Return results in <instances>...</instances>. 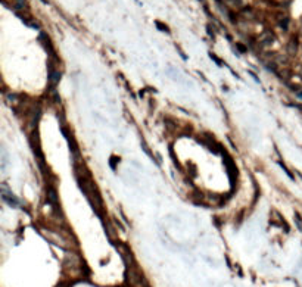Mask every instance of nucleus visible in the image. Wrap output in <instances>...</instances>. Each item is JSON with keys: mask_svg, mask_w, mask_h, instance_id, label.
Masks as SVG:
<instances>
[{"mask_svg": "<svg viewBox=\"0 0 302 287\" xmlns=\"http://www.w3.org/2000/svg\"><path fill=\"white\" fill-rule=\"evenodd\" d=\"M209 56H211V57H212V59H214V60H215V62H217V65H220V66H223V65H224L223 62H221V60H220V57H217V56H215V55H214V53H209Z\"/></svg>", "mask_w": 302, "mask_h": 287, "instance_id": "obj_4", "label": "nucleus"}, {"mask_svg": "<svg viewBox=\"0 0 302 287\" xmlns=\"http://www.w3.org/2000/svg\"><path fill=\"white\" fill-rule=\"evenodd\" d=\"M2 197H3V200H6V202H8L9 205H12V206H18V205H19L18 199H16L13 195H9V192L6 190V187L2 189Z\"/></svg>", "mask_w": 302, "mask_h": 287, "instance_id": "obj_1", "label": "nucleus"}, {"mask_svg": "<svg viewBox=\"0 0 302 287\" xmlns=\"http://www.w3.org/2000/svg\"><path fill=\"white\" fill-rule=\"evenodd\" d=\"M236 47H237V49H239V50H240V52H242V53H245V52H246V50H248L246 47L243 46V44H240V43H237V44H236Z\"/></svg>", "mask_w": 302, "mask_h": 287, "instance_id": "obj_5", "label": "nucleus"}, {"mask_svg": "<svg viewBox=\"0 0 302 287\" xmlns=\"http://www.w3.org/2000/svg\"><path fill=\"white\" fill-rule=\"evenodd\" d=\"M225 6L233 9H243V0H223Z\"/></svg>", "mask_w": 302, "mask_h": 287, "instance_id": "obj_2", "label": "nucleus"}, {"mask_svg": "<svg viewBox=\"0 0 302 287\" xmlns=\"http://www.w3.org/2000/svg\"><path fill=\"white\" fill-rule=\"evenodd\" d=\"M41 2H43V3H47V0H41Z\"/></svg>", "mask_w": 302, "mask_h": 287, "instance_id": "obj_6", "label": "nucleus"}, {"mask_svg": "<svg viewBox=\"0 0 302 287\" xmlns=\"http://www.w3.org/2000/svg\"><path fill=\"white\" fill-rule=\"evenodd\" d=\"M155 24H156V27L159 28V30H161V31H165V33H168V34H169V28H168L165 24H162L161 21H156Z\"/></svg>", "mask_w": 302, "mask_h": 287, "instance_id": "obj_3", "label": "nucleus"}]
</instances>
